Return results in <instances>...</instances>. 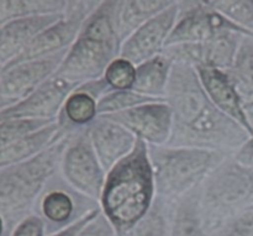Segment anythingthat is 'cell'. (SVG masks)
Returning <instances> with one entry per match:
<instances>
[{"label":"cell","mask_w":253,"mask_h":236,"mask_svg":"<svg viewBox=\"0 0 253 236\" xmlns=\"http://www.w3.org/2000/svg\"><path fill=\"white\" fill-rule=\"evenodd\" d=\"M59 172L77 192L99 203L106 172L98 160L86 128L73 133L64 150Z\"/></svg>","instance_id":"52a82bcc"},{"label":"cell","mask_w":253,"mask_h":236,"mask_svg":"<svg viewBox=\"0 0 253 236\" xmlns=\"http://www.w3.org/2000/svg\"><path fill=\"white\" fill-rule=\"evenodd\" d=\"M67 134L69 133L64 131L56 121L31 135L15 141L11 145L0 150V168L9 167L30 160L44 148L61 140Z\"/></svg>","instance_id":"44dd1931"},{"label":"cell","mask_w":253,"mask_h":236,"mask_svg":"<svg viewBox=\"0 0 253 236\" xmlns=\"http://www.w3.org/2000/svg\"><path fill=\"white\" fill-rule=\"evenodd\" d=\"M155 198L148 145L137 139L132 152L106 173L99 205L118 236H124L147 214Z\"/></svg>","instance_id":"7a4b0ae2"},{"label":"cell","mask_w":253,"mask_h":236,"mask_svg":"<svg viewBox=\"0 0 253 236\" xmlns=\"http://www.w3.org/2000/svg\"><path fill=\"white\" fill-rule=\"evenodd\" d=\"M91 12L90 0H66V16H74V15H83L88 16Z\"/></svg>","instance_id":"e575fe53"},{"label":"cell","mask_w":253,"mask_h":236,"mask_svg":"<svg viewBox=\"0 0 253 236\" xmlns=\"http://www.w3.org/2000/svg\"><path fill=\"white\" fill-rule=\"evenodd\" d=\"M64 0H0V27L17 17L64 14Z\"/></svg>","instance_id":"4316f807"},{"label":"cell","mask_w":253,"mask_h":236,"mask_svg":"<svg viewBox=\"0 0 253 236\" xmlns=\"http://www.w3.org/2000/svg\"><path fill=\"white\" fill-rule=\"evenodd\" d=\"M56 121L57 120H7L0 123V150Z\"/></svg>","instance_id":"f1b7e54d"},{"label":"cell","mask_w":253,"mask_h":236,"mask_svg":"<svg viewBox=\"0 0 253 236\" xmlns=\"http://www.w3.org/2000/svg\"><path fill=\"white\" fill-rule=\"evenodd\" d=\"M124 0H103L84 20L56 76L76 83L101 78L120 57V12Z\"/></svg>","instance_id":"3957f363"},{"label":"cell","mask_w":253,"mask_h":236,"mask_svg":"<svg viewBox=\"0 0 253 236\" xmlns=\"http://www.w3.org/2000/svg\"><path fill=\"white\" fill-rule=\"evenodd\" d=\"M247 35L236 31H225L211 39L195 44H180L163 49L173 63H184L195 67L227 71L234 64L242 39Z\"/></svg>","instance_id":"9c48e42d"},{"label":"cell","mask_w":253,"mask_h":236,"mask_svg":"<svg viewBox=\"0 0 253 236\" xmlns=\"http://www.w3.org/2000/svg\"><path fill=\"white\" fill-rule=\"evenodd\" d=\"M5 230H6V223H5V220L2 219V217L0 215V236L4 235Z\"/></svg>","instance_id":"74e56055"},{"label":"cell","mask_w":253,"mask_h":236,"mask_svg":"<svg viewBox=\"0 0 253 236\" xmlns=\"http://www.w3.org/2000/svg\"><path fill=\"white\" fill-rule=\"evenodd\" d=\"M99 207L98 202L77 192L61 172H57L40 195L36 210L44 220L46 233L51 235L74 224Z\"/></svg>","instance_id":"ba28073f"},{"label":"cell","mask_w":253,"mask_h":236,"mask_svg":"<svg viewBox=\"0 0 253 236\" xmlns=\"http://www.w3.org/2000/svg\"><path fill=\"white\" fill-rule=\"evenodd\" d=\"M234 157L242 165L253 168V134L250 136L249 140L240 147V150L235 153Z\"/></svg>","instance_id":"d590c367"},{"label":"cell","mask_w":253,"mask_h":236,"mask_svg":"<svg viewBox=\"0 0 253 236\" xmlns=\"http://www.w3.org/2000/svg\"><path fill=\"white\" fill-rule=\"evenodd\" d=\"M103 77L111 91L132 89L136 78V66L127 59L118 57L109 64Z\"/></svg>","instance_id":"f546056e"},{"label":"cell","mask_w":253,"mask_h":236,"mask_svg":"<svg viewBox=\"0 0 253 236\" xmlns=\"http://www.w3.org/2000/svg\"><path fill=\"white\" fill-rule=\"evenodd\" d=\"M11 229H12V227H7L6 225V230H5L4 235L2 236H10V234H11Z\"/></svg>","instance_id":"f35d334b"},{"label":"cell","mask_w":253,"mask_h":236,"mask_svg":"<svg viewBox=\"0 0 253 236\" xmlns=\"http://www.w3.org/2000/svg\"><path fill=\"white\" fill-rule=\"evenodd\" d=\"M208 236H253V207L222 223Z\"/></svg>","instance_id":"4dcf8cb0"},{"label":"cell","mask_w":253,"mask_h":236,"mask_svg":"<svg viewBox=\"0 0 253 236\" xmlns=\"http://www.w3.org/2000/svg\"><path fill=\"white\" fill-rule=\"evenodd\" d=\"M104 77L81 83L64 101L57 124L67 133L88 128L98 118V101L110 92Z\"/></svg>","instance_id":"2e32d148"},{"label":"cell","mask_w":253,"mask_h":236,"mask_svg":"<svg viewBox=\"0 0 253 236\" xmlns=\"http://www.w3.org/2000/svg\"><path fill=\"white\" fill-rule=\"evenodd\" d=\"M172 67V59L165 53L137 64L132 91L157 100H166Z\"/></svg>","instance_id":"7402d4cb"},{"label":"cell","mask_w":253,"mask_h":236,"mask_svg":"<svg viewBox=\"0 0 253 236\" xmlns=\"http://www.w3.org/2000/svg\"><path fill=\"white\" fill-rule=\"evenodd\" d=\"M2 71H4V67L0 64V79H1V74H2Z\"/></svg>","instance_id":"ab89813d"},{"label":"cell","mask_w":253,"mask_h":236,"mask_svg":"<svg viewBox=\"0 0 253 236\" xmlns=\"http://www.w3.org/2000/svg\"><path fill=\"white\" fill-rule=\"evenodd\" d=\"M156 195L175 203L197 189L227 157L224 152L197 147L148 145Z\"/></svg>","instance_id":"5b68a950"},{"label":"cell","mask_w":253,"mask_h":236,"mask_svg":"<svg viewBox=\"0 0 253 236\" xmlns=\"http://www.w3.org/2000/svg\"><path fill=\"white\" fill-rule=\"evenodd\" d=\"M169 236H208L200 212V187L175 202Z\"/></svg>","instance_id":"603a6c76"},{"label":"cell","mask_w":253,"mask_h":236,"mask_svg":"<svg viewBox=\"0 0 253 236\" xmlns=\"http://www.w3.org/2000/svg\"><path fill=\"white\" fill-rule=\"evenodd\" d=\"M46 224L44 220L36 213H31L20 220L11 229L10 236H44Z\"/></svg>","instance_id":"1f68e13d"},{"label":"cell","mask_w":253,"mask_h":236,"mask_svg":"<svg viewBox=\"0 0 253 236\" xmlns=\"http://www.w3.org/2000/svg\"><path fill=\"white\" fill-rule=\"evenodd\" d=\"M182 0H124L120 12V34L124 40L140 25L162 14Z\"/></svg>","instance_id":"cb8c5ba5"},{"label":"cell","mask_w":253,"mask_h":236,"mask_svg":"<svg viewBox=\"0 0 253 236\" xmlns=\"http://www.w3.org/2000/svg\"><path fill=\"white\" fill-rule=\"evenodd\" d=\"M104 116L125 126L147 145H167L172 134V110L166 100L151 101Z\"/></svg>","instance_id":"8fae6325"},{"label":"cell","mask_w":253,"mask_h":236,"mask_svg":"<svg viewBox=\"0 0 253 236\" xmlns=\"http://www.w3.org/2000/svg\"><path fill=\"white\" fill-rule=\"evenodd\" d=\"M73 133L48 146L30 160L0 168V215L7 227L36 209V204L48 181L59 172L64 150Z\"/></svg>","instance_id":"277c9868"},{"label":"cell","mask_w":253,"mask_h":236,"mask_svg":"<svg viewBox=\"0 0 253 236\" xmlns=\"http://www.w3.org/2000/svg\"><path fill=\"white\" fill-rule=\"evenodd\" d=\"M179 11L192 7L214 10L253 32V0H182Z\"/></svg>","instance_id":"484cf974"},{"label":"cell","mask_w":253,"mask_h":236,"mask_svg":"<svg viewBox=\"0 0 253 236\" xmlns=\"http://www.w3.org/2000/svg\"><path fill=\"white\" fill-rule=\"evenodd\" d=\"M86 131L98 160L106 173L130 155L137 142V138L125 126L104 115H98L86 128Z\"/></svg>","instance_id":"9a60e30c"},{"label":"cell","mask_w":253,"mask_h":236,"mask_svg":"<svg viewBox=\"0 0 253 236\" xmlns=\"http://www.w3.org/2000/svg\"><path fill=\"white\" fill-rule=\"evenodd\" d=\"M68 49L44 58L19 62L4 67L0 79V95L16 101L26 98L56 74Z\"/></svg>","instance_id":"5bb4252c"},{"label":"cell","mask_w":253,"mask_h":236,"mask_svg":"<svg viewBox=\"0 0 253 236\" xmlns=\"http://www.w3.org/2000/svg\"><path fill=\"white\" fill-rule=\"evenodd\" d=\"M79 83L52 76L36 91L0 111V123L7 120H57L69 94Z\"/></svg>","instance_id":"30bf717a"},{"label":"cell","mask_w":253,"mask_h":236,"mask_svg":"<svg viewBox=\"0 0 253 236\" xmlns=\"http://www.w3.org/2000/svg\"><path fill=\"white\" fill-rule=\"evenodd\" d=\"M64 1H66V0H64Z\"/></svg>","instance_id":"60d3db41"},{"label":"cell","mask_w":253,"mask_h":236,"mask_svg":"<svg viewBox=\"0 0 253 236\" xmlns=\"http://www.w3.org/2000/svg\"><path fill=\"white\" fill-rule=\"evenodd\" d=\"M225 31H236L247 36H253L252 31L240 26L220 12L204 7H192L179 11L166 47L207 41Z\"/></svg>","instance_id":"4fadbf2b"},{"label":"cell","mask_w":253,"mask_h":236,"mask_svg":"<svg viewBox=\"0 0 253 236\" xmlns=\"http://www.w3.org/2000/svg\"><path fill=\"white\" fill-rule=\"evenodd\" d=\"M151 101H160L157 99L142 95L132 89L127 91H110L104 94L98 101V115H110V114L120 113L128 110L135 106Z\"/></svg>","instance_id":"83f0119b"},{"label":"cell","mask_w":253,"mask_h":236,"mask_svg":"<svg viewBox=\"0 0 253 236\" xmlns=\"http://www.w3.org/2000/svg\"><path fill=\"white\" fill-rule=\"evenodd\" d=\"M16 103V100H12V99H9V98H5V96H1L0 95V111L4 110V109L9 108V106H11L12 104Z\"/></svg>","instance_id":"8d00e7d4"},{"label":"cell","mask_w":253,"mask_h":236,"mask_svg":"<svg viewBox=\"0 0 253 236\" xmlns=\"http://www.w3.org/2000/svg\"><path fill=\"white\" fill-rule=\"evenodd\" d=\"M253 207V168L227 156L200 186V212L207 234Z\"/></svg>","instance_id":"8992f818"},{"label":"cell","mask_w":253,"mask_h":236,"mask_svg":"<svg viewBox=\"0 0 253 236\" xmlns=\"http://www.w3.org/2000/svg\"><path fill=\"white\" fill-rule=\"evenodd\" d=\"M166 101L172 110V134L167 145L234 156L251 136L210 100L197 69L189 64L173 63Z\"/></svg>","instance_id":"6da1fadb"},{"label":"cell","mask_w":253,"mask_h":236,"mask_svg":"<svg viewBox=\"0 0 253 236\" xmlns=\"http://www.w3.org/2000/svg\"><path fill=\"white\" fill-rule=\"evenodd\" d=\"M195 69L210 100L222 113L237 121L252 135L253 129L247 121L236 91L230 82L226 72L209 67H198Z\"/></svg>","instance_id":"d6986e66"},{"label":"cell","mask_w":253,"mask_h":236,"mask_svg":"<svg viewBox=\"0 0 253 236\" xmlns=\"http://www.w3.org/2000/svg\"><path fill=\"white\" fill-rule=\"evenodd\" d=\"M226 72L236 91L242 110L253 129V36H245L234 64Z\"/></svg>","instance_id":"ffe728a7"},{"label":"cell","mask_w":253,"mask_h":236,"mask_svg":"<svg viewBox=\"0 0 253 236\" xmlns=\"http://www.w3.org/2000/svg\"><path fill=\"white\" fill-rule=\"evenodd\" d=\"M85 17L86 16H83V15H74V16L64 15V17L43 30L29 45L26 49L17 58L10 62L7 66L19 63V62L44 58V57L53 56V54L68 49L78 37Z\"/></svg>","instance_id":"ac0fdd59"},{"label":"cell","mask_w":253,"mask_h":236,"mask_svg":"<svg viewBox=\"0 0 253 236\" xmlns=\"http://www.w3.org/2000/svg\"><path fill=\"white\" fill-rule=\"evenodd\" d=\"M100 212H101L100 207L96 208V209L91 210V212H89L88 214L84 215L82 219H79L78 222H76L74 224L69 225V227L64 228V229L59 230V232L54 233V234H51L48 236H78L79 233H81V230L83 229V228L85 227L91 219H94V218H95Z\"/></svg>","instance_id":"836d02e7"},{"label":"cell","mask_w":253,"mask_h":236,"mask_svg":"<svg viewBox=\"0 0 253 236\" xmlns=\"http://www.w3.org/2000/svg\"><path fill=\"white\" fill-rule=\"evenodd\" d=\"M78 236H118V234L103 212H100L81 230Z\"/></svg>","instance_id":"d6a6232c"},{"label":"cell","mask_w":253,"mask_h":236,"mask_svg":"<svg viewBox=\"0 0 253 236\" xmlns=\"http://www.w3.org/2000/svg\"><path fill=\"white\" fill-rule=\"evenodd\" d=\"M174 205L156 195L147 214L124 236H169Z\"/></svg>","instance_id":"d4e9b609"},{"label":"cell","mask_w":253,"mask_h":236,"mask_svg":"<svg viewBox=\"0 0 253 236\" xmlns=\"http://www.w3.org/2000/svg\"><path fill=\"white\" fill-rule=\"evenodd\" d=\"M64 17V14L31 15L10 20L0 27V64L7 66L20 56L43 30Z\"/></svg>","instance_id":"e0dca14e"},{"label":"cell","mask_w":253,"mask_h":236,"mask_svg":"<svg viewBox=\"0 0 253 236\" xmlns=\"http://www.w3.org/2000/svg\"><path fill=\"white\" fill-rule=\"evenodd\" d=\"M179 15L178 5L143 22L121 45L120 57L135 66L158 56L165 49L167 40Z\"/></svg>","instance_id":"7c38bea8"}]
</instances>
